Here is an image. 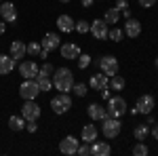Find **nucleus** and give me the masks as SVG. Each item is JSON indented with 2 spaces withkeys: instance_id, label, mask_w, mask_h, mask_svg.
I'll list each match as a JSON object with an SVG mask.
<instances>
[{
  "instance_id": "obj_40",
  "label": "nucleus",
  "mask_w": 158,
  "mask_h": 156,
  "mask_svg": "<svg viewBox=\"0 0 158 156\" xmlns=\"http://www.w3.org/2000/svg\"><path fill=\"white\" fill-rule=\"evenodd\" d=\"M110 91H112V89H110V86H106V89H101V91H99V93H101V97H103V99H110Z\"/></svg>"
},
{
  "instance_id": "obj_24",
  "label": "nucleus",
  "mask_w": 158,
  "mask_h": 156,
  "mask_svg": "<svg viewBox=\"0 0 158 156\" xmlns=\"http://www.w3.org/2000/svg\"><path fill=\"white\" fill-rule=\"evenodd\" d=\"M103 21H106V23H118V21H120V11H118V9H116V6H114V9H108V11H106V17H103Z\"/></svg>"
},
{
  "instance_id": "obj_46",
  "label": "nucleus",
  "mask_w": 158,
  "mask_h": 156,
  "mask_svg": "<svg viewBox=\"0 0 158 156\" xmlns=\"http://www.w3.org/2000/svg\"><path fill=\"white\" fill-rule=\"evenodd\" d=\"M154 65H156V70H158V57H156V61H154Z\"/></svg>"
},
{
  "instance_id": "obj_18",
  "label": "nucleus",
  "mask_w": 158,
  "mask_h": 156,
  "mask_svg": "<svg viewBox=\"0 0 158 156\" xmlns=\"http://www.w3.org/2000/svg\"><path fill=\"white\" fill-rule=\"evenodd\" d=\"M40 44H42V48H47V51H53V48H59L61 47V40H59V36H57V34H44V38H42V42H40Z\"/></svg>"
},
{
  "instance_id": "obj_39",
  "label": "nucleus",
  "mask_w": 158,
  "mask_h": 156,
  "mask_svg": "<svg viewBox=\"0 0 158 156\" xmlns=\"http://www.w3.org/2000/svg\"><path fill=\"white\" fill-rule=\"evenodd\" d=\"M150 133H152V137H154V139H158V122H154V124L150 127Z\"/></svg>"
},
{
  "instance_id": "obj_31",
  "label": "nucleus",
  "mask_w": 158,
  "mask_h": 156,
  "mask_svg": "<svg viewBox=\"0 0 158 156\" xmlns=\"http://www.w3.org/2000/svg\"><path fill=\"white\" fill-rule=\"evenodd\" d=\"M91 55H82V53H80V55H78V68H80V70H85V68H89V65H91Z\"/></svg>"
},
{
  "instance_id": "obj_12",
  "label": "nucleus",
  "mask_w": 158,
  "mask_h": 156,
  "mask_svg": "<svg viewBox=\"0 0 158 156\" xmlns=\"http://www.w3.org/2000/svg\"><path fill=\"white\" fill-rule=\"evenodd\" d=\"M61 57L63 59H78V55H80V47L78 44H74V42H65V44H61Z\"/></svg>"
},
{
  "instance_id": "obj_22",
  "label": "nucleus",
  "mask_w": 158,
  "mask_h": 156,
  "mask_svg": "<svg viewBox=\"0 0 158 156\" xmlns=\"http://www.w3.org/2000/svg\"><path fill=\"white\" fill-rule=\"evenodd\" d=\"M95 139H97V127H95V124H85V127H82V141L93 144Z\"/></svg>"
},
{
  "instance_id": "obj_20",
  "label": "nucleus",
  "mask_w": 158,
  "mask_h": 156,
  "mask_svg": "<svg viewBox=\"0 0 158 156\" xmlns=\"http://www.w3.org/2000/svg\"><path fill=\"white\" fill-rule=\"evenodd\" d=\"M13 70H15V59H13L11 55H2L0 53V76L11 74Z\"/></svg>"
},
{
  "instance_id": "obj_8",
  "label": "nucleus",
  "mask_w": 158,
  "mask_h": 156,
  "mask_svg": "<svg viewBox=\"0 0 158 156\" xmlns=\"http://www.w3.org/2000/svg\"><path fill=\"white\" fill-rule=\"evenodd\" d=\"M78 145H80V141L74 137V135H68V137H63L59 141V152L65 156H72L78 152Z\"/></svg>"
},
{
  "instance_id": "obj_19",
  "label": "nucleus",
  "mask_w": 158,
  "mask_h": 156,
  "mask_svg": "<svg viewBox=\"0 0 158 156\" xmlns=\"http://www.w3.org/2000/svg\"><path fill=\"white\" fill-rule=\"evenodd\" d=\"M74 25H76V21H74L70 15H59V17H57V27H59V32L70 34L74 30Z\"/></svg>"
},
{
  "instance_id": "obj_6",
  "label": "nucleus",
  "mask_w": 158,
  "mask_h": 156,
  "mask_svg": "<svg viewBox=\"0 0 158 156\" xmlns=\"http://www.w3.org/2000/svg\"><path fill=\"white\" fill-rule=\"evenodd\" d=\"M38 93H40V89H38L36 78H25L21 82V86H19V95L23 99H36Z\"/></svg>"
},
{
  "instance_id": "obj_36",
  "label": "nucleus",
  "mask_w": 158,
  "mask_h": 156,
  "mask_svg": "<svg viewBox=\"0 0 158 156\" xmlns=\"http://www.w3.org/2000/svg\"><path fill=\"white\" fill-rule=\"evenodd\" d=\"M76 154H80V156H89L91 154V148L86 145V141H85V145H78V152Z\"/></svg>"
},
{
  "instance_id": "obj_26",
  "label": "nucleus",
  "mask_w": 158,
  "mask_h": 156,
  "mask_svg": "<svg viewBox=\"0 0 158 156\" xmlns=\"http://www.w3.org/2000/svg\"><path fill=\"white\" fill-rule=\"evenodd\" d=\"M9 127L13 131H21V129H25V118L23 116H11L9 118Z\"/></svg>"
},
{
  "instance_id": "obj_33",
  "label": "nucleus",
  "mask_w": 158,
  "mask_h": 156,
  "mask_svg": "<svg viewBox=\"0 0 158 156\" xmlns=\"http://www.w3.org/2000/svg\"><path fill=\"white\" fill-rule=\"evenodd\" d=\"M74 95H78V97H85L86 95V84L85 82H74Z\"/></svg>"
},
{
  "instance_id": "obj_28",
  "label": "nucleus",
  "mask_w": 158,
  "mask_h": 156,
  "mask_svg": "<svg viewBox=\"0 0 158 156\" xmlns=\"http://www.w3.org/2000/svg\"><path fill=\"white\" fill-rule=\"evenodd\" d=\"M40 51H42V44H40V42H30V44H27V55H30V57H38Z\"/></svg>"
},
{
  "instance_id": "obj_45",
  "label": "nucleus",
  "mask_w": 158,
  "mask_h": 156,
  "mask_svg": "<svg viewBox=\"0 0 158 156\" xmlns=\"http://www.w3.org/2000/svg\"><path fill=\"white\" fill-rule=\"evenodd\" d=\"M4 30H6V23H2V21H0V36L4 34Z\"/></svg>"
},
{
  "instance_id": "obj_7",
  "label": "nucleus",
  "mask_w": 158,
  "mask_h": 156,
  "mask_svg": "<svg viewBox=\"0 0 158 156\" xmlns=\"http://www.w3.org/2000/svg\"><path fill=\"white\" fill-rule=\"evenodd\" d=\"M21 116L25 120H38L40 118V106L36 103V99H25V103L21 106Z\"/></svg>"
},
{
  "instance_id": "obj_4",
  "label": "nucleus",
  "mask_w": 158,
  "mask_h": 156,
  "mask_svg": "<svg viewBox=\"0 0 158 156\" xmlns=\"http://www.w3.org/2000/svg\"><path fill=\"white\" fill-rule=\"evenodd\" d=\"M95 63H97V68L106 74V76H114V74H118V59L112 57V55H103V57H99Z\"/></svg>"
},
{
  "instance_id": "obj_3",
  "label": "nucleus",
  "mask_w": 158,
  "mask_h": 156,
  "mask_svg": "<svg viewBox=\"0 0 158 156\" xmlns=\"http://www.w3.org/2000/svg\"><path fill=\"white\" fill-rule=\"evenodd\" d=\"M127 101L122 99V97H110L108 99V108H106V112H108V116H112V118H120L122 114H127Z\"/></svg>"
},
{
  "instance_id": "obj_42",
  "label": "nucleus",
  "mask_w": 158,
  "mask_h": 156,
  "mask_svg": "<svg viewBox=\"0 0 158 156\" xmlns=\"http://www.w3.org/2000/svg\"><path fill=\"white\" fill-rule=\"evenodd\" d=\"M38 57H40V59H47V57H49V51H47V48H42V51H40V55H38Z\"/></svg>"
},
{
  "instance_id": "obj_11",
  "label": "nucleus",
  "mask_w": 158,
  "mask_h": 156,
  "mask_svg": "<svg viewBox=\"0 0 158 156\" xmlns=\"http://www.w3.org/2000/svg\"><path fill=\"white\" fill-rule=\"evenodd\" d=\"M0 17H2L6 23L17 21V11H15V4H13V2H2V4H0Z\"/></svg>"
},
{
  "instance_id": "obj_29",
  "label": "nucleus",
  "mask_w": 158,
  "mask_h": 156,
  "mask_svg": "<svg viewBox=\"0 0 158 156\" xmlns=\"http://www.w3.org/2000/svg\"><path fill=\"white\" fill-rule=\"evenodd\" d=\"M122 36H124V32H122L120 27H112V30L108 32V38H110V40H114V42H120Z\"/></svg>"
},
{
  "instance_id": "obj_25",
  "label": "nucleus",
  "mask_w": 158,
  "mask_h": 156,
  "mask_svg": "<svg viewBox=\"0 0 158 156\" xmlns=\"http://www.w3.org/2000/svg\"><path fill=\"white\" fill-rule=\"evenodd\" d=\"M124 78L122 76H118V74H114V76H110V89L112 91H122L124 89Z\"/></svg>"
},
{
  "instance_id": "obj_32",
  "label": "nucleus",
  "mask_w": 158,
  "mask_h": 156,
  "mask_svg": "<svg viewBox=\"0 0 158 156\" xmlns=\"http://www.w3.org/2000/svg\"><path fill=\"white\" fill-rule=\"evenodd\" d=\"M74 30H76L78 34H86V32L91 30V23H86L85 19H82V21H76V25H74Z\"/></svg>"
},
{
  "instance_id": "obj_14",
  "label": "nucleus",
  "mask_w": 158,
  "mask_h": 156,
  "mask_svg": "<svg viewBox=\"0 0 158 156\" xmlns=\"http://www.w3.org/2000/svg\"><path fill=\"white\" fill-rule=\"evenodd\" d=\"M122 32H124L129 38H137L139 34H141V23H139L137 19L131 17V19H127V23H124V30H122Z\"/></svg>"
},
{
  "instance_id": "obj_34",
  "label": "nucleus",
  "mask_w": 158,
  "mask_h": 156,
  "mask_svg": "<svg viewBox=\"0 0 158 156\" xmlns=\"http://www.w3.org/2000/svg\"><path fill=\"white\" fill-rule=\"evenodd\" d=\"M53 72H55V68H53L51 63H44V65L38 70V76H51Z\"/></svg>"
},
{
  "instance_id": "obj_23",
  "label": "nucleus",
  "mask_w": 158,
  "mask_h": 156,
  "mask_svg": "<svg viewBox=\"0 0 158 156\" xmlns=\"http://www.w3.org/2000/svg\"><path fill=\"white\" fill-rule=\"evenodd\" d=\"M133 135H135L137 141H146L148 135H150V127H148L146 122H143V124H137V127L133 129Z\"/></svg>"
},
{
  "instance_id": "obj_15",
  "label": "nucleus",
  "mask_w": 158,
  "mask_h": 156,
  "mask_svg": "<svg viewBox=\"0 0 158 156\" xmlns=\"http://www.w3.org/2000/svg\"><path fill=\"white\" fill-rule=\"evenodd\" d=\"M9 55H11L15 61L25 57V55H27V44H23L21 40H13L11 42V53H9Z\"/></svg>"
},
{
  "instance_id": "obj_1",
  "label": "nucleus",
  "mask_w": 158,
  "mask_h": 156,
  "mask_svg": "<svg viewBox=\"0 0 158 156\" xmlns=\"http://www.w3.org/2000/svg\"><path fill=\"white\" fill-rule=\"evenodd\" d=\"M53 86L61 93H70L74 89V74L68 68H59L53 72Z\"/></svg>"
},
{
  "instance_id": "obj_30",
  "label": "nucleus",
  "mask_w": 158,
  "mask_h": 156,
  "mask_svg": "<svg viewBox=\"0 0 158 156\" xmlns=\"http://www.w3.org/2000/svg\"><path fill=\"white\" fill-rule=\"evenodd\" d=\"M133 154L135 156H148V154H150V150H148V145L143 144V141H139V144H135Z\"/></svg>"
},
{
  "instance_id": "obj_27",
  "label": "nucleus",
  "mask_w": 158,
  "mask_h": 156,
  "mask_svg": "<svg viewBox=\"0 0 158 156\" xmlns=\"http://www.w3.org/2000/svg\"><path fill=\"white\" fill-rule=\"evenodd\" d=\"M36 82H38V89H40V93H42V91H51V86H53V80H51V76H36Z\"/></svg>"
},
{
  "instance_id": "obj_43",
  "label": "nucleus",
  "mask_w": 158,
  "mask_h": 156,
  "mask_svg": "<svg viewBox=\"0 0 158 156\" xmlns=\"http://www.w3.org/2000/svg\"><path fill=\"white\" fill-rule=\"evenodd\" d=\"M154 122H156V120L152 118V114H148V120H146V124H148V127H152V124H154Z\"/></svg>"
},
{
  "instance_id": "obj_37",
  "label": "nucleus",
  "mask_w": 158,
  "mask_h": 156,
  "mask_svg": "<svg viewBox=\"0 0 158 156\" xmlns=\"http://www.w3.org/2000/svg\"><path fill=\"white\" fill-rule=\"evenodd\" d=\"M137 2H139V6H143V9H150V6L156 4V0H137Z\"/></svg>"
},
{
  "instance_id": "obj_5",
  "label": "nucleus",
  "mask_w": 158,
  "mask_h": 156,
  "mask_svg": "<svg viewBox=\"0 0 158 156\" xmlns=\"http://www.w3.org/2000/svg\"><path fill=\"white\" fill-rule=\"evenodd\" d=\"M51 108L55 114H65L68 110L72 108V97L70 93H59L57 97H53L51 99Z\"/></svg>"
},
{
  "instance_id": "obj_16",
  "label": "nucleus",
  "mask_w": 158,
  "mask_h": 156,
  "mask_svg": "<svg viewBox=\"0 0 158 156\" xmlns=\"http://www.w3.org/2000/svg\"><path fill=\"white\" fill-rule=\"evenodd\" d=\"M89 86L95 89V91H101V89L110 86V76H106V74H93V78L89 80Z\"/></svg>"
},
{
  "instance_id": "obj_38",
  "label": "nucleus",
  "mask_w": 158,
  "mask_h": 156,
  "mask_svg": "<svg viewBox=\"0 0 158 156\" xmlns=\"http://www.w3.org/2000/svg\"><path fill=\"white\" fill-rule=\"evenodd\" d=\"M116 9H118V11H124V9H129V2H127V0H118V2H116Z\"/></svg>"
},
{
  "instance_id": "obj_35",
  "label": "nucleus",
  "mask_w": 158,
  "mask_h": 156,
  "mask_svg": "<svg viewBox=\"0 0 158 156\" xmlns=\"http://www.w3.org/2000/svg\"><path fill=\"white\" fill-rule=\"evenodd\" d=\"M25 129L30 133H36L38 131V124H36V120H25Z\"/></svg>"
},
{
  "instance_id": "obj_2",
  "label": "nucleus",
  "mask_w": 158,
  "mask_h": 156,
  "mask_svg": "<svg viewBox=\"0 0 158 156\" xmlns=\"http://www.w3.org/2000/svg\"><path fill=\"white\" fill-rule=\"evenodd\" d=\"M120 129H122L120 118H112V116H108V118L101 120V133H103V137H108V139L118 137Z\"/></svg>"
},
{
  "instance_id": "obj_41",
  "label": "nucleus",
  "mask_w": 158,
  "mask_h": 156,
  "mask_svg": "<svg viewBox=\"0 0 158 156\" xmlns=\"http://www.w3.org/2000/svg\"><path fill=\"white\" fill-rule=\"evenodd\" d=\"M120 13H122L124 19H131V9H124V11H120Z\"/></svg>"
},
{
  "instance_id": "obj_21",
  "label": "nucleus",
  "mask_w": 158,
  "mask_h": 156,
  "mask_svg": "<svg viewBox=\"0 0 158 156\" xmlns=\"http://www.w3.org/2000/svg\"><path fill=\"white\" fill-rule=\"evenodd\" d=\"M86 114H89L93 120H103V118H108V112H106V108H101L99 103H91V106L86 108Z\"/></svg>"
},
{
  "instance_id": "obj_13",
  "label": "nucleus",
  "mask_w": 158,
  "mask_h": 156,
  "mask_svg": "<svg viewBox=\"0 0 158 156\" xmlns=\"http://www.w3.org/2000/svg\"><path fill=\"white\" fill-rule=\"evenodd\" d=\"M38 70L40 68L36 65V61H21V65H19V74L23 78H36Z\"/></svg>"
},
{
  "instance_id": "obj_9",
  "label": "nucleus",
  "mask_w": 158,
  "mask_h": 156,
  "mask_svg": "<svg viewBox=\"0 0 158 156\" xmlns=\"http://www.w3.org/2000/svg\"><path fill=\"white\" fill-rule=\"evenodd\" d=\"M93 36L97 38V40H106L108 38V32H110V27L106 21H101V19H95L93 23H91V30H89Z\"/></svg>"
},
{
  "instance_id": "obj_10",
  "label": "nucleus",
  "mask_w": 158,
  "mask_h": 156,
  "mask_svg": "<svg viewBox=\"0 0 158 156\" xmlns=\"http://www.w3.org/2000/svg\"><path fill=\"white\" fill-rule=\"evenodd\" d=\"M154 106H156V101H154L152 95H141L139 99H137V106H135V108H137L139 114H152Z\"/></svg>"
},
{
  "instance_id": "obj_44",
  "label": "nucleus",
  "mask_w": 158,
  "mask_h": 156,
  "mask_svg": "<svg viewBox=\"0 0 158 156\" xmlns=\"http://www.w3.org/2000/svg\"><path fill=\"white\" fill-rule=\"evenodd\" d=\"M93 2H95V0H82V6H85V9H89Z\"/></svg>"
},
{
  "instance_id": "obj_47",
  "label": "nucleus",
  "mask_w": 158,
  "mask_h": 156,
  "mask_svg": "<svg viewBox=\"0 0 158 156\" xmlns=\"http://www.w3.org/2000/svg\"><path fill=\"white\" fill-rule=\"evenodd\" d=\"M59 2H70V0H59Z\"/></svg>"
},
{
  "instance_id": "obj_17",
  "label": "nucleus",
  "mask_w": 158,
  "mask_h": 156,
  "mask_svg": "<svg viewBox=\"0 0 158 156\" xmlns=\"http://www.w3.org/2000/svg\"><path fill=\"white\" fill-rule=\"evenodd\" d=\"M110 152H112V148H110V144L108 141H93L91 144V154L93 156H108Z\"/></svg>"
}]
</instances>
